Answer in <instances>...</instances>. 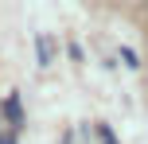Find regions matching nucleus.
<instances>
[{"instance_id":"f257e3e1","label":"nucleus","mask_w":148,"mask_h":144,"mask_svg":"<svg viewBox=\"0 0 148 144\" xmlns=\"http://www.w3.org/2000/svg\"><path fill=\"white\" fill-rule=\"evenodd\" d=\"M35 51H39V66H47V62H51V47L39 39V47H35Z\"/></svg>"},{"instance_id":"f03ea898","label":"nucleus","mask_w":148,"mask_h":144,"mask_svg":"<svg viewBox=\"0 0 148 144\" xmlns=\"http://www.w3.org/2000/svg\"><path fill=\"white\" fill-rule=\"evenodd\" d=\"M0 144H12V140H0Z\"/></svg>"}]
</instances>
